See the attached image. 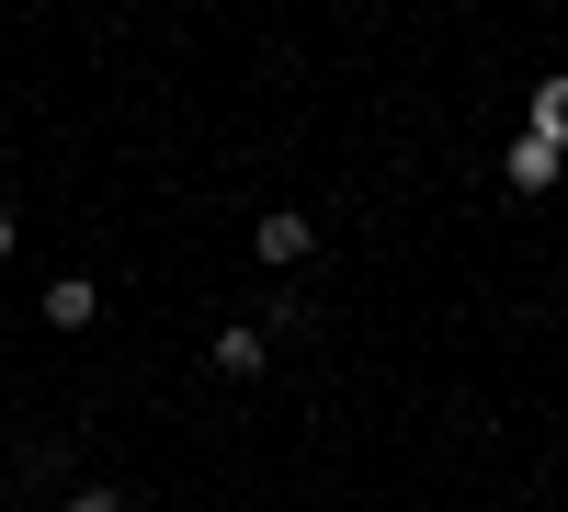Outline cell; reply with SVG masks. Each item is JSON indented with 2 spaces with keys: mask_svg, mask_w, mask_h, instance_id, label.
I'll use <instances>...</instances> for the list:
<instances>
[{
  "mask_svg": "<svg viewBox=\"0 0 568 512\" xmlns=\"http://www.w3.org/2000/svg\"><path fill=\"white\" fill-rule=\"evenodd\" d=\"M524 137H546V149H568V69H557V80H535V114H524Z\"/></svg>",
  "mask_w": 568,
  "mask_h": 512,
  "instance_id": "5",
  "label": "cell"
},
{
  "mask_svg": "<svg viewBox=\"0 0 568 512\" xmlns=\"http://www.w3.org/2000/svg\"><path fill=\"white\" fill-rule=\"evenodd\" d=\"M500 182H511V194H557V182H568V149H546V137H511V149H500Z\"/></svg>",
  "mask_w": 568,
  "mask_h": 512,
  "instance_id": "1",
  "label": "cell"
},
{
  "mask_svg": "<svg viewBox=\"0 0 568 512\" xmlns=\"http://www.w3.org/2000/svg\"><path fill=\"white\" fill-rule=\"evenodd\" d=\"M251 251H262V262H307V251H318V228H307L296 205H273V217L251 228Z\"/></svg>",
  "mask_w": 568,
  "mask_h": 512,
  "instance_id": "3",
  "label": "cell"
},
{
  "mask_svg": "<svg viewBox=\"0 0 568 512\" xmlns=\"http://www.w3.org/2000/svg\"><path fill=\"white\" fill-rule=\"evenodd\" d=\"M205 364H216L227 388H251V377H273V331H262V319H240V331H216V353H205Z\"/></svg>",
  "mask_w": 568,
  "mask_h": 512,
  "instance_id": "2",
  "label": "cell"
},
{
  "mask_svg": "<svg viewBox=\"0 0 568 512\" xmlns=\"http://www.w3.org/2000/svg\"><path fill=\"white\" fill-rule=\"evenodd\" d=\"M45 319H58V331H91V319H103V285H91V273H58V285H45Z\"/></svg>",
  "mask_w": 568,
  "mask_h": 512,
  "instance_id": "4",
  "label": "cell"
},
{
  "mask_svg": "<svg viewBox=\"0 0 568 512\" xmlns=\"http://www.w3.org/2000/svg\"><path fill=\"white\" fill-rule=\"evenodd\" d=\"M69 512H125V501L114 490H69Z\"/></svg>",
  "mask_w": 568,
  "mask_h": 512,
  "instance_id": "6",
  "label": "cell"
},
{
  "mask_svg": "<svg viewBox=\"0 0 568 512\" xmlns=\"http://www.w3.org/2000/svg\"><path fill=\"white\" fill-rule=\"evenodd\" d=\"M12 251H23V228H12V217H0V262H12Z\"/></svg>",
  "mask_w": 568,
  "mask_h": 512,
  "instance_id": "7",
  "label": "cell"
}]
</instances>
